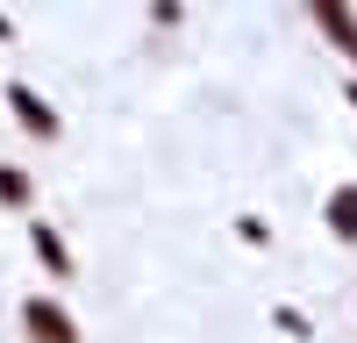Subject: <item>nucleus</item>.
I'll use <instances>...</instances> for the list:
<instances>
[{"label": "nucleus", "mask_w": 357, "mask_h": 343, "mask_svg": "<svg viewBox=\"0 0 357 343\" xmlns=\"http://www.w3.org/2000/svg\"><path fill=\"white\" fill-rule=\"evenodd\" d=\"M329 222L343 229V236H357V193H336L329 200Z\"/></svg>", "instance_id": "f03ea898"}, {"label": "nucleus", "mask_w": 357, "mask_h": 343, "mask_svg": "<svg viewBox=\"0 0 357 343\" xmlns=\"http://www.w3.org/2000/svg\"><path fill=\"white\" fill-rule=\"evenodd\" d=\"M29 336H36V343H72V322H65V314H57V307H29Z\"/></svg>", "instance_id": "f257e3e1"}, {"label": "nucleus", "mask_w": 357, "mask_h": 343, "mask_svg": "<svg viewBox=\"0 0 357 343\" xmlns=\"http://www.w3.org/2000/svg\"><path fill=\"white\" fill-rule=\"evenodd\" d=\"M15 107L29 114V129H57V122H50V107H43L36 93H22V86H15Z\"/></svg>", "instance_id": "7ed1b4c3"}]
</instances>
